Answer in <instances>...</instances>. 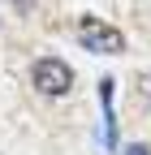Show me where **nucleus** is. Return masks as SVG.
Segmentation results:
<instances>
[{
  "label": "nucleus",
  "mask_w": 151,
  "mask_h": 155,
  "mask_svg": "<svg viewBox=\"0 0 151 155\" xmlns=\"http://www.w3.org/2000/svg\"><path fill=\"white\" fill-rule=\"evenodd\" d=\"M17 5H22V9H30V0H17Z\"/></svg>",
  "instance_id": "4"
},
{
  "label": "nucleus",
  "mask_w": 151,
  "mask_h": 155,
  "mask_svg": "<svg viewBox=\"0 0 151 155\" xmlns=\"http://www.w3.org/2000/svg\"><path fill=\"white\" fill-rule=\"evenodd\" d=\"M30 82L39 95H52V99H61V95L73 91V69L65 61H56V56H39V61L30 65Z\"/></svg>",
  "instance_id": "1"
},
{
  "label": "nucleus",
  "mask_w": 151,
  "mask_h": 155,
  "mask_svg": "<svg viewBox=\"0 0 151 155\" xmlns=\"http://www.w3.org/2000/svg\"><path fill=\"white\" fill-rule=\"evenodd\" d=\"M78 39H82V48L99 52V56H117V52H125V35H121L117 26L99 22V17H82V22H78Z\"/></svg>",
  "instance_id": "2"
},
{
  "label": "nucleus",
  "mask_w": 151,
  "mask_h": 155,
  "mask_svg": "<svg viewBox=\"0 0 151 155\" xmlns=\"http://www.w3.org/2000/svg\"><path fill=\"white\" fill-rule=\"evenodd\" d=\"M125 155H151V147H143V142H134V147H125Z\"/></svg>",
  "instance_id": "3"
}]
</instances>
